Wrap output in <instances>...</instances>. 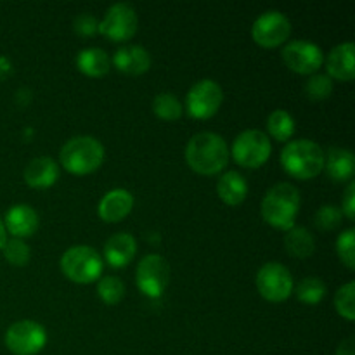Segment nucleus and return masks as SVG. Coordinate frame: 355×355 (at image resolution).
I'll return each mask as SVG.
<instances>
[{
    "label": "nucleus",
    "instance_id": "nucleus-8",
    "mask_svg": "<svg viewBox=\"0 0 355 355\" xmlns=\"http://www.w3.org/2000/svg\"><path fill=\"white\" fill-rule=\"evenodd\" d=\"M139 290L151 298L162 297L170 283V266L165 257L158 253L146 255L139 262L137 272H135Z\"/></svg>",
    "mask_w": 355,
    "mask_h": 355
},
{
    "label": "nucleus",
    "instance_id": "nucleus-21",
    "mask_svg": "<svg viewBox=\"0 0 355 355\" xmlns=\"http://www.w3.org/2000/svg\"><path fill=\"white\" fill-rule=\"evenodd\" d=\"M217 194L224 203L231 207H238L246 200L248 194V182L245 177L236 170H229L218 179L217 182Z\"/></svg>",
    "mask_w": 355,
    "mask_h": 355
},
{
    "label": "nucleus",
    "instance_id": "nucleus-6",
    "mask_svg": "<svg viewBox=\"0 0 355 355\" xmlns=\"http://www.w3.org/2000/svg\"><path fill=\"white\" fill-rule=\"evenodd\" d=\"M272 144L269 135L262 130L250 128L241 132L232 142V158L246 168H257L269 159Z\"/></svg>",
    "mask_w": 355,
    "mask_h": 355
},
{
    "label": "nucleus",
    "instance_id": "nucleus-30",
    "mask_svg": "<svg viewBox=\"0 0 355 355\" xmlns=\"http://www.w3.org/2000/svg\"><path fill=\"white\" fill-rule=\"evenodd\" d=\"M333 92V80L328 75H312L311 78L305 82V94L309 99L312 101H324L331 96Z\"/></svg>",
    "mask_w": 355,
    "mask_h": 355
},
{
    "label": "nucleus",
    "instance_id": "nucleus-14",
    "mask_svg": "<svg viewBox=\"0 0 355 355\" xmlns=\"http://www.w3.org/2000/svg\"><path fill=\"white\" fill-rule=\"evenodd\" d=\"M3 225H6V231H9L14 238H28L38 229V214L30 205H14L7 210Z\"/></svg>",
    "mask_w": 355,
    "mask_h": 355
},
{
    "label": "nucleus",
    "instance_id": "nucleus-31",
    "mask_svg": "<svg viewBox=\"0 0 355 355\" xmlns=\"http://www.w3.org/2000/svg\"><path fill=\"white\" fill-rule=\"evenodd\" d=\"M342 210L336 205H322L314 215V222L321 231H333L342 222Z\"/></svg>",
    "mask_w": 355,
    "mask_h": 355
},
{
    "label": "nucleus",
    "instance_id": "nucleus-18",
    "mask_svg": "<svg viewBox=\"0 0 355 355\" xmlns=\"http://www.w3.org/2000/svg\"><path fill=\"white\" fill-rule=\"evenodd\" d=\"M113 62L121 73L142 75L151 68V54L141 45H125L114 52Z\"/></svg>",
    "mask_w": 355,
    "mask_h": 355
},
{
    "label": "nucleus",
    "instance_id": "nucleus-7",
    "mask_svg": "<svg viewBox=\"0 0 355 355\" xmlns=\"http://www.w3.org/2000/svg\"><path fill=\"white\" fill-rule=\"evenodd\" d=\"M259 293L269 302H284L293 293L291 272L279 262H267L259 269L255 277Z\"/></svg>",
    "mask_w": 355,
    "mask_h": 355
},
{
    "label": "nucleus",
    "instance_id": "nucleus-23",
    "mask_svg": "<svg viewBox=\"0 0 355 355\" xmlns=\"http://www.w3.org/2000/svg\"><path fill=\"white\" fill-rule=\"evenodd\" d=\"M284 246H286V252L291 257H297V259H307L314 253L315 250V241L312 232L307 227H298L293 225L291 229H288L286 236H284Z\"/></svg>",
    "mask_w": 355,
    "mask_h": 355
},
{
    "label": "nucleus",
    "instance_id": "nucleus-27",
    "mask_svg": "<svg viewBox=\"0 0 355 355\" xmlns=\"http://www.w3.org/2000/svg\"><path fill=\"white\" fill-rule=\"evenodd\" d=\"M97 293L107 305H114L123 298L125 284L116 276H104L97 283Z\"/></svg>",
    "mask_w": 355,
    "mask_h": 355
},
{
    "label": "nucleus",
    "instance_id": "nucleus-22",
    "mask_svg": "<svg viewBox=\"0 0 355 355\" xmlns=\"http://www.w3.org/2000/svg\"><path fill=\"white\" fill-rule=\"evenodd\" d=\"M76 66L89 76H103L110 71L111 58L99 47H87L76 54Z\"/></svg>",
    "mask_w": 355,
    "mask_h": 355
},
{
    "label": "nucleus",
    "instance_id": "nucleus-13",
    "mask_svg": "<svg viewBox=\"0 0 355 355\" xmlns=\"http://www.w3.org/2000/svg\"><path fill=\"white\" fill-rule=\"evenodd\" d=\"M291 33V23L279 10H266L255 19L252 37L262 47H277L284 44Z\"/></svg>",
    "mask_w": 355,
    "mask_h": 355
},
{
    "label": "nucleus",
    "instance_id": "nucleus-19",
    "mask_svg": "<svg viewBox=\"0 0 355 355\" xmlns=\"http://www.w3.org/2000/svg\"><path fill=\"white\" fill-rule=\"evenodd\" d=\"M24 180L31 187H51L59 179V165L49 156L33 158L24 168Z\"/></svg>",
    "mask_w": 355,
    "mask_h": 355
},
{
    "label": "nucleus",
    "instance_id": "nucleus-20",
    "mask_svg": "<svg viewBox=\"0 0 355 355\" xmlns=\"http://www.w3.org/2000/svg\"><path fill=\"white\" fill-rule=\"evenodd\" d=\"M324 168L328 175L336 182L350 180L355 172L354 153L345 148H331L328 155H324Z\"/></svg>",
    "mask_w": 355,
    "mask_h": 355
},
{
    "label": "nucleus",
    "instance_id": "nucleus-1",
    "mask_svg": "<svg viewBox=\"0 0 355 355\" xmlns=\"http://www.w3.org/2000/svg\"><path fill=\"white\" fill-rule=\"evenodd\" d=\"M184 155L194 172L215 175L227 166L229 146L224 137L215 132H200L189 139Z\"/></svg>",
    "mask_w": 355,
    "mask_h": 355
},
{
    "label": "nucleus",
    "instance_id": "nucleus-24",
    "mask_svg": "<svg viewBox=\"0 0 355 355\" xmlns=\"http://www.w3.org/2000/svg\"><path fill=\"white\" fill-rule=\"evenodd\" d=\"M267 130L276 141H290L295 134V120L288 111L276 110L267 116Z\"/></svg>",
    "mask_w": 355,
    "mask_h": 355
},
{
    "label": "nucleus",
    "instance_id": "nucleus-17",
    "mask_svg": "<svg viewBox=\"0 0 355 355\" xmlns=\"http://www.w3.org/2000/svg\"><path fill=\"white\" fill-rule=\"evenodd\" d=\"M137 252V241L128 232H116L104 243V257L113 267H127Z\"/></svg>",
    "mask_w": 355,
    "mask_h": 355
},
{
    "label": "nucleus",
    "instance_id": "nucleus-26",
    "mask_svg": "<svg viewBox=\"0 0 355 355\" xmlns=\"http://www.w3.org/2000/svg\"><path fill=\"white\" fill-rule=\"evenodd\" d=\"M153 111H155L156 116L162 118V120L172 121L180 118L184 107L182 103L177 99L175 94L162 92L155 97V101H153Z\"/></svg>",
    "mask_w": 355,
    "mask_h": 355
},
{
    "label": "nucleus",
    "instance_id": "nucleus-33",
    "mask_svg": "<svg viewBox=\"0 0 355 355\" xmlns=\"http://www.w3.org/2000/svg\"><path fill=\"white\" fill-rule=\"evenodd\" d=\"M73 28L82 37H92V35L99 33V21L89 12H82L75 17L73 21Z\"/></svg>",
    "mask_w": 355,
    "mask_h": 355
},
{
    "label": "nucleus",
    "instance_id": "nucleus-28",
    "mask_svg": "<svg viewBox=\"0 0 355 355\" xmlns=\"http://www.w3.org/2000/svg\"><path fill=\"white\" fill-rule=\"evenodd\" d=\"M335 307L336 312L342 315L347 321H354L355 319V283L343 284L342 288H338L335 295Z\"/></svg>",
    "mask_w": 355,
    "mask_h": 355
},
{
    "label": "nucleus",
    "instance_id": "nucleus-9",
    "mask_svg": "<svg viewBox=\"0 0 355 355\" xmlns=\"http://www.w3.org/2000/svg\"><path fill=\"white\" fill-rule=\"evenodd\" d=\"M47 343V331L35 321H17L6 331V347L14 355H35Z\"/></svg>",
    "mask_w": 355,
    "mask_h": 355
},
{
    "label": "nucleus",
    "instance_id": "nucleus-15",
    "mask_svg": "<svg viewBox=\"0 0 355 355\" xmlns=\"http://www.w3.org/2000/svg\"><path fill=\"white\" fill-rule=\"evenodd\" d=\"M132 207H134V196L130 191L116 187L104 194L97 210L104 222H118L130 214Z\"/></svg>",
    "mask_w": 355,
    "mask_h": 355
},
{
    "label": "nucleus",
    "instance_id": "nucleus-25",
    "mask_svg": "<svg viewBox=\"0 0 355 355\" xmlns=\"http://www.w3.org/2000/svg\"><path fill=\"white\" fill-rule=\"evenodd\" d=\"M326 295V284L324 281L319 277L309 276L298 283L297 286V298L307 305H318Z\"/></svg>",
    "mask_w": 355,
    "mask_h": 355
},
{
    "label": "nucleus",
    "instance_id": "nucleus-16",
    "mask_svg": "<svg viewBox=\"0 0 355 355\" xmlns=\"http://www.w3.org/2000/svg\"><path fill=\"white\" fill-rule=\"evenodd\" d=\"M354 55H355L354 42H343V44L336 45V47L329 52L328 61H326V68H328L329 78L342 80V82H350V80L355 76Z\"/></svg>",
    "mask_w": 355,
    "mask_h": 355
},
{
    "label": "nucleus",
    "instance_id": "nucleus-10",
    "mask_svg": "<svg viewBox=\"0 0 355 355\" xmlns=\"http://www.w3.org/2000/svg\"><path fill=\"white\" fill-rule=\"evenodd\" d=\"M224 101L222 87L215 80L203 78L194 83L186 96L187 113L198 120L214 116Z\"/></svg>",
    "mask_w": 355,
    "mask_h": 355
},
{
    "label": "nucleus",
    "instance_id": "nucleus-36",
    "mask_svg": "<svg viewBox=\"0 0 355 355\" xmlns=\"http://www.w3.org/2000/svg\"><path fill=\"white\" fill-rule=\"evenodd\" d=\"M6 241H7V231H6V225H3L2 217H0V250L3 248Z\"/></svg>",
    "mask_w": 355,
    "mask_h": 355
},
{
    "label": "nucleus",
    "instance_id": "nucleus-2",
    "mask_svg": "<svg viewBox=\"0 0 355 355\" xmlns=\"http://www.w3.org/2000/svg\"><path fill=\"white\" fill-rule=\"evenodd\" d=\"M300 193L290 182H279L270 187L262 200V217L269 225L288 231L295 225L300 210Z\"/></svg>",
    "mask_w": 355,
    "mask_h": 355
},
{
    "label": "nucleus",
    "instance_id": "nucleus-5",
    "mask_svg": "<svg viewBox=\"0 0 355 355\" xmlns=\"http://www.w3.org/2000/svg\"><path fill=\"white\" fill-rule=\"evenodd\" d=\"M103 257L87 245H76L61 257V270L73 283L87 284L99 279L103 274Z\"/></svg>",
    "mask_w": 355,
    "mask_h": 355
},
{
    "label": "nucleus",
    "instance_id": "nucleus-32",
    "mask_svg": "<svg viewBox=\"0 0 355 355\" xmlns=\"http://www.w3.org/2000/svg\"><path fill=\"white\" fill-rule=\"evenodd\" d=\"M336 253L349 269H355V231L352 227L343 231L336 239Z\"/></svg>",
    "mask_w": 355,
    "mask_h": 355
},
{
    "label": "nucleus",
    "instance_id": "nucleus-12",
    "mask_svg": "<svg viewBox=\"0 0 355 355\" xmlns=\"http://www.w3.org/2000/svg\"><path fill=\"white\" fill-rule=\"evenodd\" d=\"M281 55L284 64L300 75H314L324 62L321 47L311 40L288 42L281 51Z\"/></svg>",
    "mask_w": 355,
    "mask_h": 355
},
{
    "label": "nucleus",
    "instance_id": "nucleus-29",
    "mask_svg": "<svg viewBox=\"0 0 355 355\" xmlns=\"http://www.w3.org/2000/svg\"><path fill=\"white\" fill-rule=\"evenodd\" d=\"M2 252L7 262L12 263V266L16 267H23L30 262V257H31L30 246H28L23 239H17V238L7 239Z\"/></svg>",
    "mask_w": 355,
    "mask_h": 355
},
{
    "label": "nucleus",
    "instance_id": "nucleus-11",
    "mask_svg": "<svg viewBox=\"0 0 355 355\" xmlns=\"http://www.w3.org/2000/svg\"><path fill=\"white\" fill-rule=\"evenodd\" d=\"M137 12L128 2H116L104 12L99 31L114 42L130 40L137 31Z\"/></svg>",
    "mask_w": 355,
    "mask_h": 355
},
{
    "label": "nucleus",
    "instance_id": "nucleus-35",
    "mask_svg": "<svg viewBox=\"0 0 355 355\" xmlns=\"http://www.w3.org/2000/svg\"><path fill=\"white\" fill-rule=\"evenodd\" d=\"M335 355H354V340L349 338L345 342L340 343V347L336 349Z\"/></svg>",
    "mask_w": 355,
    "mask_h": 355
},
{
    "label": "nucleus",
    "instance_id": "nucleus-34",
    "mask_svg": "<svg viewBox=\"0 0 355 355\" xmlns=\"http://www.w3.org/2000/svg\"><path fill=\"white\" fill-rule=\"evenodd\" d=\"M342 214L345 215L349 220H354L355 218V182L350 180V184L347 186L345 194H343V200H342Z\"/></svg>",
    "mask_w": 355,
    "mask_h": 355
},
{
    "label": "nucleus",
    "instance_id": "nucleus-3",
    "mask_svg": "<svg viewBox=\"0 0 355 355\" xmlns=\"http://www.w3.org/2000/svg\"><path fill=\"white\" fill-rule=\"evenodd\" d=\"M324 155L321 146L309 139L290 141L281 151V165L297 179H312L324 170Z\"/></svg>",
    "mask_w": 355,
    "mask_h": 355
},
{
    "label": "nucleus",
    "instance_id": "nucleus-4",
    "mask_svg": "<svg viewBox=\"0 0 355 355\" xmlns=\"http://www.w3.org/2000/svg\"><path fill=\"white\" fill-rule=\"evenodd\" d=\"M104 159V146L92 135L71 137L59 153V162L68 172L85 175L101 166Z\"/></svg>",
    "mask_w": 355,
    "mask_h": 355
}]
</instances>
